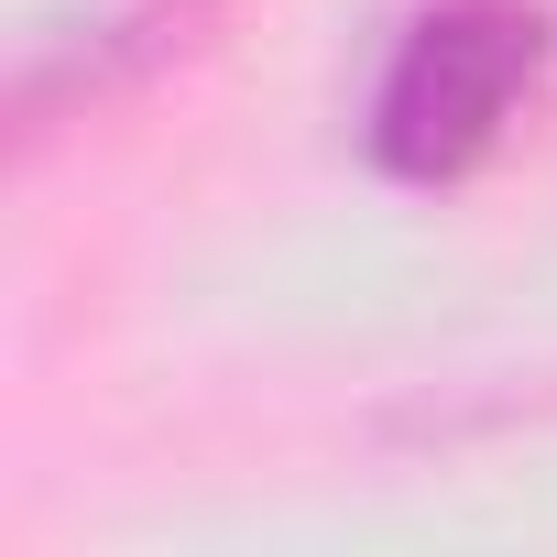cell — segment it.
I'll list each match as a JSON object with an SVG mask.
<instances>
[{
	"instance_id": "6da1fadb",
	"label": "cell",
	"mask_w": 557,
	"mask_h": 557,
	"mask_svg": "<svg viewBox=\"0 0 557 557\" xmlns=\"http://www.w3.org/2000/svg\"><path fill=\"white\" fill-rule=\"evenodd\" d=\"M546 66H557V23L535 0H426L372 77L361 143L405 186H459L524 132Z\"/></svg>"
}]
</instances>
